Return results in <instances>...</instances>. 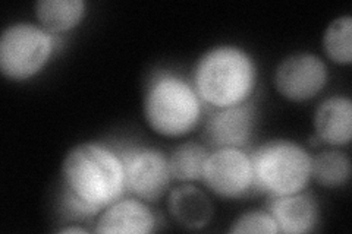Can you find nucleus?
<instances>
[{"label":"nucleus","mask_w":352,"mask_h":234,"mask_svg":"<svg viewBox=\"0 0 352 234\" xmlns=\"http://www.w3.org/2000/svg\"><path fill=\"white\" fill-rule=\"evenodd\" d=\"M62 180L66 192L98 213L126 192L122 155L102 142H81L66 152Z\"/></svg>","instance_id":"obj_1"},{"label":"nucleus","mask_w":352,"mask_h":234,"mask_svg":"<svg viewBox=\"0 0 352 234\" xmlns=\"http://www.w3.org/2000/svg\"><path fill=\"white\" fill-rule=\"evenodd\" d=\"M258 82L254 58L235 44H220L197 60L192 85L201 102L213 108L248 103Z\"/></svg>","instance_id":"obj_2"},{"label":"nucleus","mask_w":352,"mask_h":234,"mask_svg":"<svg viewBox=\"0 0 352 234\" xmlns=\"http://www.w3.org/2000/svg\"><path fill=\"white\" fill-rule=\"evenodd\" d=\"M204 103L185 78L163 72L153 78L142 98L147 126L164 138H182L203 119Z\"/></svg>","instance_id":"obj_3"},{"label":"nucleus","mask_w":352,"mask_h":234,"mask_svg":"<svg viewBox=\"0 0 352 234\" xmlns=\"http://www.w3.org/2000/svg\"><path fill=\"white\" fill-rule=\"evenodd\" d=\"M254 189L272 198L302 192L311 182L313 155L291 139H270L252 152Z\"/></svg>","instance_id":"obj_4"},{"label":"nucleus","mask_w":352,"mask_h":234,"mask_svg":"<svg viewBox=\"0 0 352 234\" xmlns=\"http://www.w3.org/2000/svg\"><path fill=\"white\" fill-rule=\"evenodd\" d=\"M52 32L32 22L8 25L0 37V72L9 81H28L37 76L54 53Z\"/></svg>","instance_id":"obj_5"},{"label":"nucleus","mask_w":352,"mask_h":234,"mask_svg":"<svg viewBox=\"0 0 352 234\" xmlns=\"http://www.w3.org/2000/svg\"><path fill=\"white\" fill-rule=\"evenodd\" d=\"M201 182L222 199H239L254 189L251 155L242 148H217L208 154Z\"/></svg>","instance_id":"obj_6"},{"label":"nucleus","mask_w":352,"mask_h":234,"mask_svg":"<svg viewBox=\"0 0 352 234\" xmlns=\"http://www.w3.org/2000/svg\"><path fill=\"white\" fill-rule=\"evenodd\" d=\"M125 165L126 191L146 202H157L169 191L172 174L168 155L153 147L120 151Z\"/></svg>","instance_id":"obj_7"},{"label":"nucleus","mask_w":352,"mask_h":234,"mask_svg":"<svg viewBox=\"0 0 352 234\" xmlns=\"http://www.w3.org/2000/svg\"><path fill=\"white\" fill-rule=\"evenodd\" d=\"M329 71L320 56L314 53H292L274 71V88L292 103L310 102L327 85Z\"/></svg>","instance_id":"obj_8"},{"label":"nucleus","mask_w":352,"mask_h":234,"mask_svg":"<svg viewBox=\"0 0 352 234\" xmlns=\"http://www.w3.org/2000/svg\"><path fill=\"white\" fill-rule=\"evenodd\" d=\"M257 124V108L252 103L214 108L207 117L203 139L208 147L244 148L251 141Z\"/></svg>","instance_id":"obj_9"},{"label":"nucleus","mask_w":352,"mask_h":234,"mask_svg":"<svg viewBox=\"0 0 352 234\" xmlns=\"http://www.w3.org/2000/svg\"><path fill=\"white\" fill-rule=\"evenodd\" d=\"M157 217L148 202L135 196L120 198L96 217L94 233L148 234L157 227Z\"/></svg>","instance_id":"obj_10"},{"label":"nucleus","mask_w":352,"mask_h":234,"mask_svg":"<svg viewBox=\"0 0 352 234\" xmlns=\"http://www.w3.org/2000/svg\"><path fill=\"white\" fill-rule=\"evenodd\" d=\"M269 213L276 221L279 233L285 234L313 233L320 221V208L317 200L305 191L272 198Z\"/></svg>","instance_id":"obj_11"},{"label":"nucleus","mask_w":352,"mask_h":234,"mask_svg":"<svg viewBox=\"0 0 352 234\" xmlns=\"http://www.w3.org/2000/svg\"><path fill=\"white\" fill-rule=\"evenodd\" d=\"M317 138L332 147H345L352 138V102L346 95H332L317 106L313 116Z\"/></svg>","instance_id":"obj_12"},{"label":"nucleus","mask_w":352,"mask_h":234,"mask_svg":"<svg viewBox=\"0 0 352 234\" xmlns=\"http://www.w3.org/2000/svg\"><path fill=\"white\" fill-rule=\"evenodd\" d=\"M168 211L175 222L188 230H201L212 222L214 208L212 199L191 183H184L170 191Z\"/></svg>","instance_id":"obj_13"},{"label":"nucleus","mask_w":352,"mask_h":234,"mask_svg":"<svg viewBox=\"0 0 352 234\" xmlns=\"http://www.w3.org/2000/svg\"><path fill=\"white\" fill-rule=\"evenodd\" d=\"M36 16L52 34L68 32L81 24L87 14L85 0H40L34 5Z\"/></svg>","instance_id":"obj_14"},{"label":"nucleus","mask_w":352,"mask_h":234,"mask_svg":"<svg viewBox=\"0 0 352 234\" xmlns=\"http://www.w3.org/2000/svg\"><path fill=\"white\" fill-rule=\"evenodd\" d=\"M208 154L210 151L207 150L206 145L195 141H186L175 147L168 157L172 180L179 183L201 180Z\"/></svg>","instance_id":"obj_15"},{"label":"nucleus","mask_w":352,"mask_h":234,"mask_svg":"<svg viewBox=\"0 0 352 234\" xmlns=\"http://www.w3.org/2000/svg\"><path fill=\"white\" fill-rule=\"evenodd\" d=\"M311 179L326 189L344 187L351 179V160L340 150H324L313 157Z\"/></svg>","instance_id":"obj_16"},{"label":"nucleus","mask_w":352,"mask_h":234,"mask_svg":"<svg viewBox=\"0 0 352 234\" xmlns=\"http://www.w3.org/2000/svg\"><path fill=\"white\" fill-rule=\"evenodd\" d=\"M326 58L340 66L352 62V18L342 15L335 18L326 27L322 38Z\"/></svg>","instance_id":"obj_17"},{"label":"nucleus","mask_w":352,"mask_h":234,"mask_svg":"<svg viewBox=\"0 0 352 234\" xmlns=\"http://www.w3.org/2000/svg\"><path fill=\"white\" fill-rule=\"evenodd\" d=\"M229 233L245 234V233H263V234H278L279 227L276 221L267 211L251 209L241 214L232 221Z\"/></svg>","instance_id":"obj_18"},{"label":"nucleus","mask_w":352,"mask_h":234,"mask_svg":"<svg viewBox=\"0 0 352 234\" xmlns=\"http://www.w3.org/2000/svg\"><path fill=\"white\" fill-rule=\"evenodd\" d=\"M58 233H78V234H82V233H88V230H85L84 227H78V226H68V227H63V229H59Z\"/></svg>","instance_id":"obj_19"}]
</instances>
